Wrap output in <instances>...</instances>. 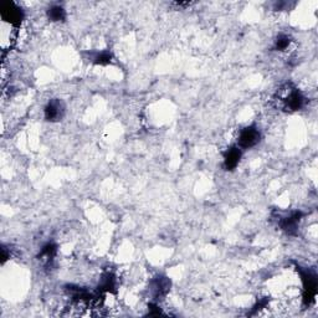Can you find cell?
<instances>
[{"label": "cell", "mask_w": 318, "mask_h": 318, "mask_svg": "<svg viewBox=\"0 0 318 318\" xmlns=\"http://www.w3.org/2000/svg\"><path fill=\"white\" fill-rule=\"evenodd\" d=\"M276 101L285 111H298L305 103L302 93L292 85H285L277 92Z\"/></svg>", "instance_id": "6da1fadb"}, {"label": "cell", "mask_w": 318, "mask_h": 318, "mask_svg": "<svg viewBox=\"0 0 318 318\" xmlns=\"http://www.w3.org/2000/svg\"><path fill=\"white\" fill-rule=\"evenodd\" d=\"M0 14H2V18L5 23L16 27L20 26L24 19L23 9L13 2H3L0 4Z\"/></svg>", "instance_id": "7a4b0ae2"}, {"label": "cell", "mask_w": 318, "mask_h": 318, "mask_svg": "<svg viewBox=\"0 0 318 318\" xmlns=\"http://www.w3.org/2000/svg\"><path fill=\"white\" fill-rule=\"evenodd\" d=\"M261 139V133H260L259 128L256 126H249L245 127L240 132L239 138H237V145H239L240 149L251 148L256 146Z\"/></svg>", "instance_id": "3957f363"}, {"label": "cell", "mask_w": 318, "mask_h": 318, "mask_svg": "<svg viewBox=\"0 0 318 318\" xmlns=\"http://www.w3.org/2000/svg\"><path fill=\"white\" fill-rule=\"evenodd\" d=\"M45 113V120L49 122H56L63 117L65 113V104L60 99H51L44 110Z\"/></svg>", "instance_id": "277c9868"}, {"label": "cell", "mask_w": 318, "mask_h": 318, "mask_svg": "<svg viewBox=\"0 0 318 318\" xmlns=\"http://www.w3.org/2000/svg\"><path fill=\"white\" fill-rule=\"evenodd\" d=\"M240 158H241V149L239 147L229 148L224 156V168L226 170H234L239 164Z\"/></svg>", "instance_id": "5b68a950"}, {"label": "cell", "mask_w": 318, "mask_h": 318, "mask_svg": "<svg viewBox=\"0 0 318 318\" xmlns=\"http://www.w3.org/2000/svg\"><path fill=\"white\" fill-rule=\"evenodd\" d=\"M301 217H302V213L301 211L292 213L290 217H286V218H284V219H281V221H280L281 228L284 229L286 233L295 234L296 230H297V226H298V223H300V220H301Z\"/></svg>", "instance_id": "8992f818"}, {"label": "cell", "mask_w": 318, "mask_h": 318, "mask_svg": "<svg viewBox=\"0 0 318 318\" xmlns=\"http://www.w3.org/2000/svg\"><path fill=\"white\" fill-rule=\"evenodd\" d=\"M48 16L51 21H63L66 19V12L60 5H52L48 10Z\"/></svg>", "instance_id": "52a82bcc"}, {"label": "cell", "mask_w": 318, "mask_h": 318, "mask_svg": "<svg viewBox=\"0 0 318 318\" xmlns=\"http://www.w3.org/2000/svg\"><path fill=\"white\" fill-rule=\"evenodd\" d=\"M55 254H56V246H55L54 244H48L44 246L43 250L40 251L39 257H40L41 261L50 262V261H52V259H54Z\"/></svg>", "instance_id": "ba28073f"}, {"label": "cell", "mask_w": 318, "mask_h": 318, "mask_svg": "<svg viewBox=\"0 0 318 318\" xmlns=\"http://www.w3.org/2000/svg\"><path fill=\"white\" fill-rule=\"evenodd\" d=\"M290 43H291V40H290L289 35H278L275 41V50H277V51H285L290 46Z\"/></svg>", "instance_id": "9c48e42d"}, {"label": "cell", "mask_w": 318, "mask_h": 318, "mask_svg": "<svg viewBox=\"0 0 318 318\" xmlns=\"http://www.w3.org/2000/svg\"><path fill=\"white\" fill-rule=\"evenodd\" d=\"M111 54L110 52H101L97 56L95 57V62L98 63V65H107V63L111 62Z\"/></svg>", "instance_id": "30bf717a"}]
</instances>
